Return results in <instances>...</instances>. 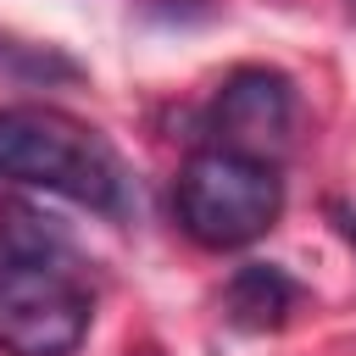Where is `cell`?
<instances>
[{"mask_svg": "<svg viewBox=\"0 0 356 356\" xmlns=\"http://www.w3.org/2000/svg\"><path fill=\"white\" fill-rule=\"evenodd\" d=\"M89 334L83 284L50 256L0 261V350L6 356H72Z\"/></svg>", "mask_w": 356, "mask_h": 356, "instance_id": "3957f363", "label": "cell"}, {"mask_svg": "<svg viewBox=\"0 0 356 356\" xmlns=\"http://www.w3.org/2000/svg\"><path fill=\"white\" fill-rule=\"evenodd\" d=\"M345 234H350V245H356V217H350V222H345Z\"/></svg>", "mask_w": 356, "mask_h": 356, "instance_id": "8992f818", "label": "cell"}, {"mask_svg": "<svg viewBox=\"0 0 356 356\" xmlns=\"http://www.w3.org/2000/svg\"><path fill=\"white\" fill-rule=\"evenodd\" d=\"M0 178L67 195L89 211H128V172L117 150L78 117L56 106H6L0 111Z\"/></svg>", "mask_w": 356, "mask_h": 356, "instance_id": "6da1fadb", "label": "cell"}, {"mask_svg": "<svg viewBox=\"0 0 356 356\" xmlns=\"http://www.w3.org/2000/svg\"><path fill=\"white\" fill-rule=\"evenodd\" d=\"M295 300H300V284H295L284 267H273V261L239 267V273L228 278V289H222L228 323H234V328H250V334L284 328V317L295 312Z\"/></svg>", "mask_w": 356, "mask_h": 356, "instance_id": "5b68a950", "label": "cell"}, {"mask_svg": "<svg viewBox=\"0 0 356 356\" xmlns=\"http://www.w3.org/2000/svg\"><path fill=\"white\" fill-rule=\"evenodd\" d=\"M139 356H156V350H139Z\"/></svg>", "mask_w": 356, "mask_h": 356, "instance_id": "52a82bcc", "label": "cell"}, {"mask_svg": "<svg viewBox=\"0 0 356 356\" xmlns=\"http://www.w3.org/2000/svg\"><path fill=\"white\" fill-rule=\"evenodd\" d=\"M211 122H217V134H222V150L261 156L267 145H284V139H289V122H295L289 78H278V72H267V67H239V72L217 89Z\"/></svg>", "mask_w": 356, "mask_h": 356, "instance_id": "277c9868", "label": "cell"}, {"mask_svg": "<svg viewBox=\"0 0 356 356\" xmlns=\"http://www.w3.org/2000/svg\"><path fill=\"white\" fill-rule=\"evenodd\" d=\"M172 206L178 222L195 245L206 250H239L250 239H261L278 211H284V178L267 156H245V150H195L178 167L172 184Z\"/></svg>", "mask_w": 356, "mask_h": 356, "instance_id": "7a4b0ae2", "label": "cell"}]
</instances>
